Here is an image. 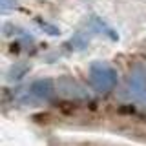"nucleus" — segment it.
<instances>
[{
	"instance_id": "f257e3e1",
	"label": "nucleus",
	"mask_w": 146,
	"mask_h": 146,
	"mask_svg": "<svg viewBox=\"0 0 146 146\" xmlns=\"http://www.w3.org/2000/svg\"><path fill=\"white\" fill-rule=\"evenodd\" d=\"M117 111H119V115H133V113H135V106H133V104H121Z\"/></svg>"
}]
</instances>
